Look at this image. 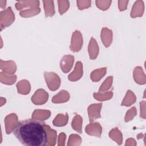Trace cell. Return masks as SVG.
I'll use <instances>...</instances> for the list:
<instances>
[{"label":"cell","mask_w":146,"mask_h":146,"mask_svg":"<svg viewBox=\"0 0 146 146\" xmlns=\"http://www.w3.org/2000/svg\"><path fill=\"white\" fill-rule=\"evenodd\" d=\"M13 133L25 145L44 146L47 144L46 124L41 120L32 118L18 121Z\"/></svg>","instance_id":"obj_1"},{"label":"cell","mask_w":146,"mask_h":146,"mask_svg":"<svg viewBox=\"0 0 146 146\" xmlns=\"http://www.w3.org/2000/svg\"><path fill=\"white\" fill-rule=\"evenodd\" d=\"M14 20L15 16L11 7H9L6 10L2 11L0 13L1 30L9 26L13 23Z\"/></svg>","instance_id":"obj_2"},{"label":"cell","mask_w":146,"mask_h":146,"mask_svg":"<svg viewBox=\"0 0 146 146\" xmlns=\"http://www.w3.org/2000/svg\"><path fill=\"white\" fill-rule=\"evenodd\" d=\"M44 76L48 87L50 90L55 91L58 89L60 84V79L56 73L45 72Z\"/></svg>","instance_id":"obj_3"},{"label":"cell","mask_w":146,"mask_h":146,"mask_svg":"<svg viewBox=\"0 0 146 146\" xmlns=\"http://www.w3.org/2000/svg\"><path fill=\"white\" fill-rule=\"evenodd\" d=\"M83 45V38L79 31H75L72 35L70 49L72 51L78 52L80 51Z\"/></svg>","instance_id":"obj_4"},{"label":"cell","mask_w":146,"mask_h":146,"mask_svg":"<svg viewBox=\"0 0 146 146\" xmlns=\"http://www.w3.org/2000/svg\"><path fill=\"white\" fill-rule=\"evenodd\" d=\"M48 94L43 89H39L31 98V102L35 105H42L47 102Z\"/></svg>","instance_id":"obj_5"},{"label":"cell","mask_w":146,"mask_h":146,"mask_svg":"<svg viewBox=\"0 0 146 146\" xmlns=\"http://www.w3.org/2000/svg\"><path fill=\"white\" fill-rule=\"evenodd\" d=\"M4 121L6 132L7 134H10L11 132H13L15 127L18 122L17 116L15 113H10L5 117Z\"/></svg>","instance_id":"obj_6"},{"label":"cell","mask_w":146,"mask_h":146,"mask_svg":"<svg viewBox=\"0 0 146 146\" xmlns=\"http://www.w3.org/2000/svg\"><path fill=\"white\" fill-rule=\"evenodd\" d=\"M102 106V104L99 103V104H91L88 107V113L89 119L91 122L101 117L100 110H101Z\"/></svg>","instance_id":"obj_7"},{"label":"cell","mask_w":146,"mask_h":146,"mask_svg":"<svg viewBox=\"0 0 146 146\" xmlns=\"http://www.w3.org/2000/svg\"><path fill=\"white\" fill-rule=\"evenodd\" d=\"M74 62V57L70 55H64L61 59L60 62V68L64 73L68 72L73 66Z\"/></svg>","instance_id":"obj_8"},{"label":"cell","mask_w":146,"mask_h":146,"mask_svg":"<svg viewBox=\"0 0 146 146\" xmlns=\"http://www.w3.org/2000/svg\"><path fill=\"white\" fill-rule=\"evenodd\" d=\"M85 131L86 132L90 135L100 137L101 136L102 129V126L99 123H91L86 127Z\"/></svg>","instance_id":"obj_9"},{"label":"cell","mask_w":146,"mask_h":146,"mask_svg":"<svg viewBox=\"0 0 146 146\" xmlns=\"http://www.w3.org/2000/svg\"><path fill=\"white\" fill-rule=\"evenodd\" d=\"M83 75V65L81 62H77L74 70L68 76V79L72 82L79 80Z\"/></svg>","instance_id":"obj_10"},{"label":"cell","mask_w":146,"mask_h":146,"mask_svg":"<svg viewBox=\"0 0 146 146\" xmlns=\"http://www.w3.org/2000/svg\"><path fill=\"white\" fill-rule=\"evenodd\" d=\"M1 69L6 74L13 75L17 70L16 64L12 60L3 61L1 59Z\"/></svg>","instance_id":"obj_11"},{"label":"cell","mask_w":146,"mask_h":146,"mask_svg":"<svg viewBox=\"0 0 146 146\" xmlns=\"http://www.w3.org/2000/svg\"><path fill=\"white\" fill-rule=\"evenodd\" d=\"M101 38L104 46L106 47H109L112 40V31L106 27L103 28L101 33Z\"/></svg>","instance_id":"obj_12"},{"label":"cell","mask_w":146,"mask_h":146,"mask_svg":"<svg viewBox=\"0 0 146 146\" xmlns=\"http://www.w3.org/2000/svg\"><path fill=\"white\" fill-rule=\"evenodd\" d=\"M99 46L97 42L94 38H91L88 46V53L91 59L94 60L96 58L99 54Z\"/></svg>","instance_id":"obj_13"},{"label":"cell","mask_w":146,"mask_h":146,"mask_svg":"<svg viewBox=\"0 0 146 146\" xmlns=\"http://www.w3.org/2000/svg\"><path fill=\"white\" fill-rule=\"evenodd\" d=\"M144 11V4L143 1H136L133 7L132 8V10L131 12V16L132 18H135L136 17H140L143 15Z\"/></svg>","instance_id":"obj_14"},{"label":"cell","mask_w":146,"mask_h":146,"mask_svg":"<svg viewBox=\"0 0 146 146\" xmlns=\"http://www.w3.org/2000/svg\"><path fill=\"white\" fill-rule=\"evenodd\" d=\"M17 87L18 92L21 94L27 95L30 93L31 88L30 84L27 80H22L19 81L17 84Z\"/></svg>","instance_id":"obj_15"},{"label":"cell","mask_w":146,"mask_h":146,"mask_svg":"<svg viewBox=\"0 0 146 146\" xmlns=\"http://www.w3.org/2000/svg\"><path fill=\"white\" fill-rule=\"evenodd\" d=\"M70 99L69 94L65 90H62L58 94L53 96L52 102L54 103H62L67 102Z\"/></svg>","instance_id":"obj_16"},{"label":"cell","mask_w":146,"mask_h":146,"mask_svg":"<svg viewBox=\"0 0 146 146\" xmlns=\"http://www.w3.org/2000/svg\"><path fill=\"white\" fill-rule=\"evenodd\" d=\"M51 116V112L48 110H35L32 115V118L39 120H44Z\"/></svg>","instance_id":"obj_17"},{"label":"cell","mask_w":146,"mask_h":146,"mask_svg":"<svg viewBox=\"0 0 146 146\" xmlns=\"http://www.w3.org/2000/svg\"><path fill=\"white\" fill-rule=\"evenodd\" d=\"M68 120V116L67 113L65 115L60 113L58 114L56 117L52 121L53 125L57 127H62L64 126L67 124Z\"/></svg>","instance_id":"obj_18"},{"label":"cell","mask_w":146,"mask_h":146,"mask_svg":"<svg viewBox=\"0 0 146 146\" xmlns=\"http://www.w3.org/2000/svg\"><path fill=\"white\" fill-rule=\"evenodd\" d=\"M106 67L95 70L91 74V79L93 82H98L106 75Z\"/></svg>","instance_id":"obj_19"},{"label":"cell","mask_w":146,"mask_h":146,"mask_svg":"<svg viewBox=\"0 0 146 146\" xmlns=\"http://www.w3.org/2000/svg\"><path fill=\"white\" fill-rule=\"evenodd\" d=\"M1 83L11 85L14 84L17 80V76L15 75H9L3 72L0 74Z\"/></svg>","instance_id":"obj_20"},{"label":"cell","mask_w":146,"mask_h":146,"mask_svg":"<svg viewBox=\"0 0 146 146\" xmlns=\"http://www.w3.org/2000/svg\"><path fill=\"white\" fill-rule=\"evenodd\" d=\"M39 1H18L15 3V7L18 10H21L26 7H39Z\"/></svg>","instance_id":"obj_21"},{"label":"cell","mask_w":146,"mask_h":146,"mask_svg":"<svg viewBox=\"0 0 146 146\" xmlns=\"http://www.w3.org/2000/svg\"><path fill=\"white\" fill-rule=\"evenodd\" d=\"M43 6L46 17H52L55 14L53 1H43Z\"/></svg>","instance_id":"obj_22"},{"label":"cell","mask_w":146,"mask_h":146,"mask_svg":"<svg viewBox=\"0 0 146 146\" xmlns=\"http://www.w3.org/2000/svg\"><path fill=\"white\" fill-rule=\"evenodd\" d=\"M82 122H83V119L82 117L79 115H76L72 121V129H74L76 132H79V133H81L82 132Z\"/></svg>","instance_id":"obj_23"},{"label":"cell","mask_w":146,"mask_h":146,"mask_svg":"<svg viewBox=\"0 0 146 146\" xmlns=\"http://www.w3.org/2000/svg\"><path fill=\"white\" fill-rule=\"evenodd\" d=\"M46 128L48 135V142L47 145H54L56 143V131L52 129L48 125H46Z\"/></svg>","instance_id":"obj_24"},{"label":"cell","mask_w":146,"mask_h":146,"mask_svg":"<svg viewBox=\"0 0 146 146\" xmlns=\"http://www.w3.org/2000/svg\"><path fill=\"white\" fill-rule=\"evenodd\" d=\"M144 72L140 67H137L134 70L133 77L135 82L140 84H143L145 83V80L142 79V75H144Z\"/></svg>","instance_id":"obj_25"},{"label":"cell","mask_w":146,"mask_h":146,"mask_svg":"<svg viewBox=\"0 0 146 146\" xmlns=\"http://www.w3.org/2000/svg\"><path fill=\"white\" fill-rule=\"evenodd\" d=\"M136 101V97L134 94L130 90L127 91V94L121 103V106H129Z\"/></svg>","instance_id":"obj_26"},{"label":"cell","mask_w":146,"mask_h":146,"mask_svg":"<svg viewBox=\"0 0 146 146\" xmlns=\"http://www.w3.org/2000/svg\"><path fill=\"white\" fill-rule=\"evenodd\" d=\"M109 136L113 140L115 141L117 144L120 145L122 143V134L117 128L112 129L109 133Z\"/></svg>","instance_id":"obj_27"},{"label":"cell","mask_w":146,"mask_h":146,"mask_svg":"<svg viewBox=\"0 0 146 146\" xmlns=\"http://www.w3.org/2000/svg\"><path fill=\"white\" fill-rule=\"evenodd\" d=\"M40 10L39 7H35L29 9H26L25 10H22L20 12L19 14L22 17H29L31 16H34L37 15L39 13Z\"/></svg>","instance_id":"obj_28"},{"label":"cell","mask_w":146,"mask_h":146,"mask_svg":"<svg viewBox=\"0 0 146 146\" xmlns=\"http://www.w3.org/2000/svg\"><path fill=\"white\" fill-rule=\"evenodd\" d=\"M113 95V93L111 91L107 92L104 94L102 93H94V97L95 99L99 101H104L108 99H110Z\"/></svg>","instance_id":"obj_29"},{"label":"cell","mask_w":146,"mask_h":146,"mask_svg":"<svg viewBox=\"0 0 146 146\" xmlns=\"http://www.w3.org/2000/svg\"><path fill=\"white\" fill-rule=\"evenodd\" d=\"M112 76H108L103 83L100 86L99 91V92H105L110 89L112 84Z\"/></svg>","instance_id":"obj_30"},{"label":"cell","mask_w":146,"mask_h":146,"mask_svg":"<svg viewBox=\"0 0 146 146\" xmlns=\"http://www.w3.org/2000/svg\"><path fill=\"white\" fill-rule=\"evenodd\" d=\"M59 12L62 15L69 8V2L67 1H58Z\"/></svg>","instance_id":"obj_31"},{"label":"cell","mask_w":146,"mask_h":146,"mask_svg":"<svg viewBox=\"0 0 146 146\" xmlns=\"http://www.w3.org/2000/svg\"><path fill=\"white\" fill-rule=\"evenodd\" d=\"M72 142V143L71 145H80L81 144V142H82V140H81L80 137L79 135H76V134L71 135L70 136L69 140H68L67 145H70V144Z\"/></svg>","instance_id":"obj_32"},{"label":"cell","mask_w":146,"mask_h":146,"mask_svg":"<svg viewBox=\"0 0 146 146\" xmlns=\"http://www.w3.org/2000/svg\"><path fill=\"white\" fill-rule=\"evenodd\" d=\"M111 1H96V6L102 10H106L110 6Z\"/></svg>","instance_id":"obj_33"},{"label":"cell","mask_w":146,"mask_h":146,"mask_svg":"<svg viewBox=\"0 0 146 146\" xmlns=\"http://www.w3.org/2000/svg\"><path fill=\"white\" fill-rule=\"evenodd\" d=\"M136 115V110L135 107L131 108L129 111L127 112L125 117V121L128 122L132 119H133V117Z\"/></svg>","instance_id":"obj_34"},{"label":"cell","mask_w":146,"mask_h":146,"mask_svg":"<svg viewBox=\"0 0 146 146\" xmlns=\"http://www.w3.org/2000/svg\"><path fill=\"white\" fill-rule=\"evenodd\" d=\"M76 3L79 10H83L91 6L90 1H77Z\"/></svg>","instance_id":"obj_35"},{"label":"cell","mask_w":146,"mask_h":146,"mask_svg":"<svg viewBox=\"0 0 146 146\" xmlns=\"http://www.w3.org/2000/svg\"><path fill=\"white\" fill-rule=\"evenodd\" d=\"M128 3V1H119L118 6H119V10L120 11L125 10L127 9V6Z\"/></svg>","instance_id":"obj_36"},{"label":"cell","mask_w":146,"mask_h":146,"mask_svg":"<svg viewBox=\"0 0 146 146\" xmlns=\"http://www.w3.org/2000/svg\"><path fill=\"white\" fill-rule=\"evenodd\" d=\"M66 138V135L64 133L62 132L60 133L58 139V145H64V141Z\"/></svg>","instance_id":"obj_37"},{"label":"cell","mask_w":146,"mask_h":146,"mask_svg":"<svg viewBox=\"0 0 146 146\" xmlns=\"http://www.w3.org/2000/svg\"><path fill=\"white\" fill-rule=\"evenodd\" d=\"M145 102L143 101L140 102V117L145 119Z\"/></svg>","instance_id":"obj_38"},{"label":"cell","mask_w":146,"mask_h":146,"mask_svg":"<svg viewBox=\"0 0 146 146\" xmlns=\"http://www.w3.org/2000/svg\"><path fill=\"white\" fill-rule=\"evenodd\" d=\"M6 1H0V6L1 8L4 9L6 7Z\"/></svg>","instance_id":"obj_39"},{"label":"cell","mask_w":146,"mask_h":146,"mask_svg":"<svg viewBox=\"0 0 146 146\" xmlns=\"http://www.w3.org/2000/svg\"><path fill=\"white\" fill-rule=\"evenodd\" d=\"M1 106H2L4 104H5L6 100V99H5V98H1Z\"/></svg>","instance_id":"obj_40"}]
</instances>
